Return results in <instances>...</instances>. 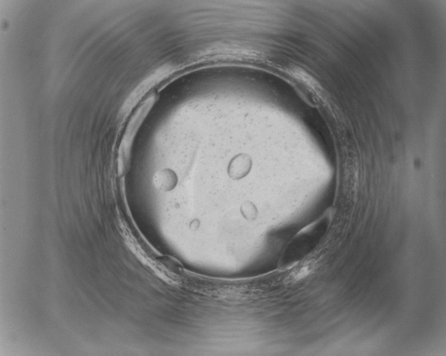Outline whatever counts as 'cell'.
Masks as SVG:
<instances>
[{"label": "cell", "instance_id": "cell-1", "mask_svg": "<svg viewBox=\"0 0 446 356\" xmlns=\"http://www.w3.org/2000/svg\"><path fill=\"white\" fill-rule=\"evenodd\" d=\"M174 183V178H172L171 173L161 171L154 177V184L160 190H170L175 184Z\"/></svg>", "mask_w": 446, "mask_h": 356}, {"label": "cell", "instance_id": "cell-2", "mask_svg": "<svg viewBox=\"0 0 446 356\" xmlns=\"http://www.w3.org/2000/svg\"><path fill=\"white\" fill-rule=\"evenodd\" d=\"M229 174L233 178H241L248 174L250 169L249 161L237 160L232 163L229 167Z\"/></svg>", "mask_w": 446, "mask_h": 356}]
</instances>
